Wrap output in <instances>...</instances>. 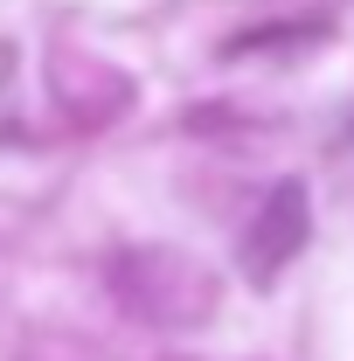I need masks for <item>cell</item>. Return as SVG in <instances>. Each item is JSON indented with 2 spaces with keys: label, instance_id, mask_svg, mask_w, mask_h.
Returning a JSON list of instances; mask_svg holds the SVG:
<instances>
[{
  "label": "cell",
  "instance_id": "obj_2",
  "mask_svg": "<svg viewBox=\"0 0 354 361\" xmlns=\"http://www.w3.org/2000/svg\"><path fill=\"white\" fill-rule=\"evenodd\" d=\"M306 223H312L306 180H278L264 195V209L250 216V229H243V271H250V278H271V271L306 243Z\"/></svg>",
  "mask_w": 354,
  "mask_h": 361
},
{
  "label": "cell",
  "instance_id": "obj_1",
  "mask_svg": "<svg viewBox=\"0 0 354 361\" xmlns=\"http://www.w3.org/2000/svg\"><path fill=\"white\" fill-rule=\"evenodd\" d=\"M111 285H118V299H126L139 319H153V326H188L195 313L216 306V285L195 264L167 257V250H133V257H118Z\"/></svg>",
  "mask_w": 354,
  "mask_h": 361
}]
</instances>
